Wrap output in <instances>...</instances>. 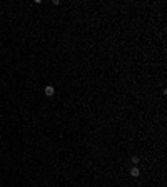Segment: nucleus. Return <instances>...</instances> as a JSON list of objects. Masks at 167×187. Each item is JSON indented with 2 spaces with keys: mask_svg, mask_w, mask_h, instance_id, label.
<instances>
[{
  "mask_svg": "<svg viewBox=\"0 0 167 187\" xmlns=\"http://www.w3.org/2000/svg\"><path fill=\"white\" fill-rule=\"evenodd\" d=\"M54 94H55L54 87H52V85H47V87H45V95H47V97H52Z\"/></svg>",
  "mask_w": 167,
  "mask_h": 187,
  "instance_id": "f257e3e1",
  "label": "nucleus"
},
{
  "mask_svg": "<svg viewBox=\"0 0 167 187\" xmlns=\"http://www.w3.org/2000/svg\"><path fill=\"white\" fill-rule=\"evenodd\" d=\"M139 169H137V167H132V169H130V175H132V177H139Z\"/></svg>",
  "mask_w": 167,
  "mask_h": 187,
  "instance_id": "f03ea898",
  "label": "nucleus"
},
{
  "mask_svg": "<svg viewBox=\"0 0 167 187\" xmlns=\"http://www.w3.org/2000/svg\"><path fill=\"white\" fill-rule=\"evenodd\" d=\"M130 160H132V164H139V162H140V160H139V157H137V155H134V157H132V159H130Z\"/></svg>",
  "mask_w": 167,
  "mask_h": 187,
  "instance_id": "7ed1b4c3",
  "label": "nucleus"
}]
</instances>
